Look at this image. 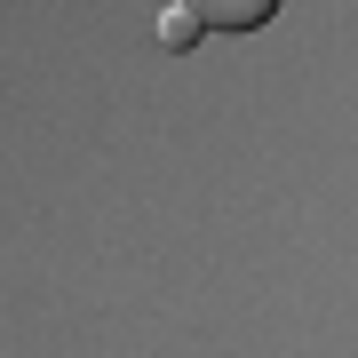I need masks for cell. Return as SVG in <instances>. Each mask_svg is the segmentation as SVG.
Segmentation results:
<instances>
[{"label":"cell","mask_w":358,"mask_h":358,"mask_svg":"<svg viewBox=\"0 0 358 358\" xmlns=\"http://www.w3.org/2000/svg\"><path fill=\"white\" fill-rule=\"evenodd\" d=\"M176 16H192V24L215 40V32H263L271 16L287 8V0H167Z\"/></svg>","instance_id":"6da1fadb"},{"label":"cell","mask_w":358,"mask_h":358,"mask_svg":"<svg viewBox=\"0 0 358 358\" xmlns=\"http://www.w3.org/2000/svg\"><path fill=\"white\" fill-rule=\"evenodd\" d=\"M199 40H207V32L192 24V16H176V8H167V16H159V48H167V56H192V48H199Z\"/></svg>","instance_id":"7a4b0ae2"}]
</instances>
